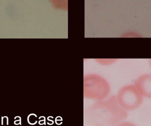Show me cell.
<instances>
[{
  "instance_id": "3957f363",
  "label": "cell",
  "mask_w": 151,
  "mask_h": 126,
  "mask_svg": "<svg viewBox=\"0 0 151 126\" xmlns=\"http://www.w3.org/2000/svg\"><path fill=\"white\" fill-rule=\"evenodd\" d=\"M135 86L143 97L151 98V74L141 75L137 79Z\"/></svg>"
},
{
  "instance_id": "7a4b0ae2",
  "label": "cell",
  "mask_w": 151,
  "mask_h": 126,
  "mask_svg": "<svg viewBox=\"0 0 151 126\" xmlns=\"http://www.w3.org/2000/svg\"><path fill=\"white\" fill-rule=\"evenodd\" d=\"M117 100L124 109L132 111L140 107L143 99L135 86L129 85L123 87L120 90Z\"/></svg>"
},
{
  "instance_id": "5b68a950",
  "label": "cell",
  "mask_w": 151,
  "mask_h": 126,
  "mask_svg": "<svg viewBox=\"0 0 151 126\" xmlns=\"http://www.w3.org/2000/svg\"><path fill=\"white\" fill-rule=\"evenodd\" d=\"M150 66L151 67V60L150 62Z\"/></svg>"
},
{
  "instance_id": "6da1fadb",
  "label": "cell",
  "mask_w": 151,
  "mask_h": 126,
  "mask_svg": "<svg viewBox=\"0 0 151 126\" xmlns=\"http://www.w3.org/2000/svg\"><path fill=\"white\" fill-rule=\"evenodd\" d=\"M127 117L114 96L95 104L85 114L86 121L92 126H117Z\"/></svg>"
},
{
  "instance_id": "277c9868",
  "label": "cell",
  "mask_w": 151,
  "mask_h": 126,
  "mask_svg": "<svg viewBox=\"0 0 151 126\" xmlns=\"http://www.w3.org/2000/svg\"><path fill=\"white\" fill-rule=\"evenodd\" d=\"M117 126H137L133 123L131 122L125 121V122H121Z\"/></svg>"
}]
</instances>
